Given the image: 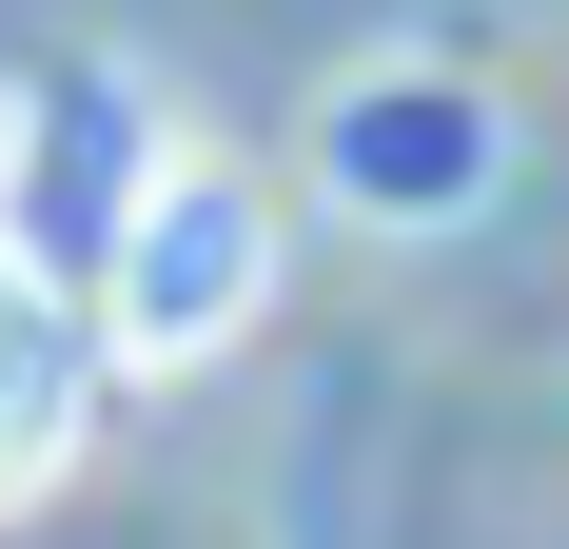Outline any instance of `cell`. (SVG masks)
Listing matches in <instances>:
<instances>
[{
    "label": "cell",
    "mask_w": 569,
    "mask_h": 549,
    "mask_svg": "<svg viewBox=\"0 0 569 549\" xmlns=\"http://www.w3.org/2000/svg\"><path fill=\"white\" fill-rule=\"evenodd\" d=\"M256 295H276V217H256V177L197 158V138H158L138 217H99V256H79L99 353H118V373H197V353L256 333Z\"/></svg>",
    "instance_id": "obj_1"
},
{
    "label": "cell",
    "mask_w": 569,
    "mask_h": 549,
    "mask_svg": "<svg viewBox=\"0 0 569 549\" xmlns=\"http://www.w3.org/2000/svg\"><path fill=\"white\" fill-rule=\"evenodd\" d=\"M99 432V315L40 236H0V510H40Z\"/></svg>",
    "instance_id": "obj_2"
}]
</instances>
